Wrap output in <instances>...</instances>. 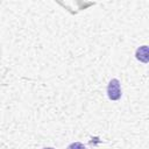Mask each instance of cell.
<instances>
[{"instance_id":"cell-4","label":"cell","mask_w":149,"mask_h":149,"mask_svg":"<svg viewBox=\"0 0 149 149\" xmlns=\"http://www.w3.org/2000/svg\"><path fill=\"white\" fill-rule=\"evenodd\" d=\"M43 149H55V148H51V147H47V148H43Z\"/></svg>"},{"instance_id":"cell-1","label":"cell","mask_w":149,"mask_h":149,"mask_svg":"<svg viewBox=\"0 0 149 149\" xmlns=\"http://www.w3.org/2000/svg\"><path fill=\"white\" fill-rule=\"evenodd\" d=\"M107 95L111 100H114V101L121 98V86H120V81L116 78L111 79V81L108 83Z\"/></svg>"},{"instance_id":"cell-3","label":"cell","mask_w":149,"mask_h":149,"mask_svg":"<svg viewBox=\"0 0 149 149\" xmlns=\"http://www.w3.org/2000/svg\"><path fill=\"white\" fill-rule=\"evenodd\" d=\"M68 149H86V148H85V146H84L83 143H80V142H73V143H71V144L68 147Z\"/></svg>"},{"instance_id":"cell-2","label":"cell","mask_w":149,"mask_h":149,"mask_svg":"<svg viewBox=\"0 0 149 149\" xmlns=\"http://www.w3.org/2000/svg\"><path fill=\"white\" fill-rule=\"evenodd\" d=\"M136 58L143 63L148 62V47L147 45H142L136 50Z\"/></svg>"}]
</instances>
